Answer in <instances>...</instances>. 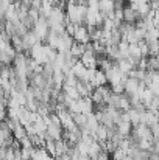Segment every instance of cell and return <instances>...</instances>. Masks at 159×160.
<instances>
[{"mask_svg":"<svg viewBox=\"0 0 159 160\" xmlns=\"http://www.w3.org/2000/svg\"><path fill=\"white\" fill-rule=\"evenodd\" d=\"M66 14H67V20L75 23V25H81L86 22V14H87V6L83 3H70L67 2L66 5Z\"/></svg>","mask_w":159,"mask_h":160,"instance_id":"cell-1","label":"cell"},{"mask_svg":"<svg viewBox=\"0 0 159 160\" xmlns=\"http://www.w3.org/2000/svg\"><path fill=\"white\" fill-rule=\"evenodd\" d=\"M145 82L137 79V78H133V76H128L126 82H125V92L130 95V97H140V93L144 92L145 89Z\"/></svg>","mask_w":159,"mask_h":160,"instance_id":"cell-2","label":"cell"},{"mask_svg":"<svg viewBox=\"0 0 159 160\" xmlns=\"http://www.w3.org/2000/svg\"><path fill=\"white\" fill-rule=\"evenodd\" d=\"M73 41L75 42H81V44H89L91 42V33H89V27L81 23L77 25L75 33H73Z\"/></svg>","mask_w":159,"mask_h":160,"instance_id":"cell-3","label":"cell"},{"mask_svg":"<svg viewBox=\"0 0 159 160\" xmlns=\"http://www.w3.org/2000/svg\"><path fill=\"white\" fill-rule=\"evenodd\" d=\"M140 20H142V17L137 12V9H134L131 5H126L123 9V22L130 23V25H137Z\"/></svg>","mask_w":159,"mask_h":160,"instance_id":"cell-4","label":"cell"},{"mask_svg":"<svg viewBox=\"0 0 159 160\" xmlns=\"http://www.w3.org/2000/svg\"><path fill=\"white\" fill-rule=\"evenodd\" d=\"M86 52V44H81V42H73L72 48H70V54L73 56L75 61H80V58L83 56V53Z\"/></svg>","mask_w":159,"mask_h":160,"instance_id":"cell-5","label":"cell"},{"mask_svg":"<svg viewBox=\"0 0 159 160\" xmlns=\"http://www.w3.org/2000/svg\"><path fill=\"white\" fill-rule=\"evenodd\" d=\"M55 159H56V160H72V159H70V156H69L67 152H66V154H61V156H56Z\"/></svg>","mask_w":159,"mask_h":160,"instance_id":"cell-6","label":"cell"}]
</instances>
